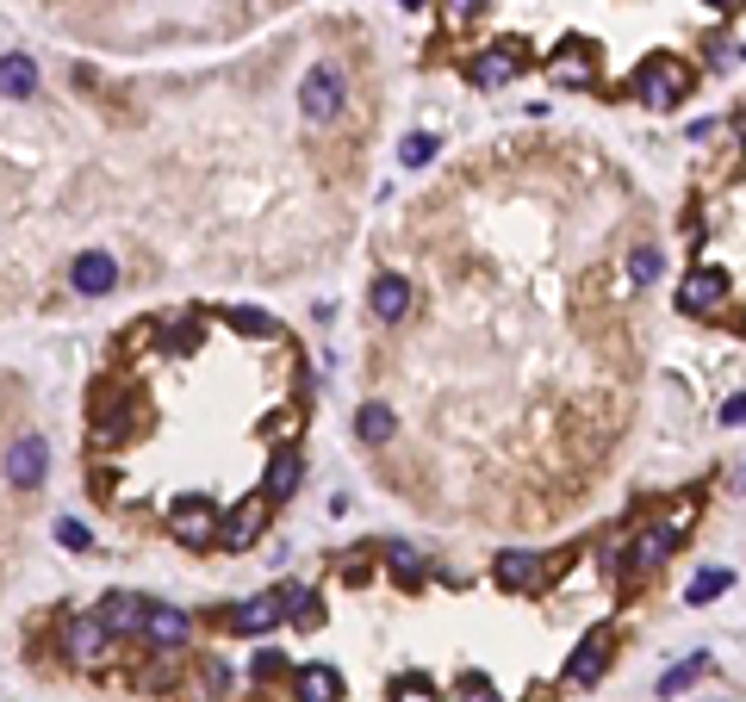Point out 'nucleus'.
<instances>
[{"label": "nucleus", "instance_id": "obj_1", "mask_svg": "<svg viewBox=\"0 0 746 702\" xmlns=\"http://www.w3.org/2000/svg\"><path fill=\"white\" fill-rule=\"evenodd\" d=\"M690 88H697V69H690L685 57H647L641 69H634V81H629V94L641 100V106H653V113L678 106Z\"/></svg>", "mask_w": 746, "mask_h": 702}, {"label": "nucleus", "instance_id": "obj_2", "mask_svg": "<svg viewBox=\"0 0 746 702\" xmlns=\"http://www.w3.org/2000/svg\"><path fill=\"white\" fill-rule=\"evenodd\" d=\"M554 566L560 560H548V553H536V548H504L492 560V578H497V590H510V597H541V590L554 585Z\"/></svg>", "mask_w": 746, "mask_h": 702}, {"label": "nucleus", "instance_id": "obj_3", "mask_svg": "<svg viewBox=\"0 0 746 702\" xmlns=\"http://www.w3.org/2000/svg\"><path fill=\"white\" fill-rule=\"evenodd\" d=\"M523 69H529V50H523L517 38H497V44H485V50H473L467 81H473L479 94H497V88H510Z\"/></svg>", "mask_w": 746, "mask_h": 702}, {"label": "nucleus", "instance_id": "obj_4", "mask_svg": "<svg viewBox=\"0 0 746 702\" xmlns=\"http://www.w3.org/2000/svg\"><path fill=\"white\" fill-rule=\"evenodd\" d=\"M672 553H678V529H641L629 548H622V560H616V578H622V585H647Z\"/></svg>", "mask_w": 746, "mask_h": 702}, {"label": "nucleus", "instance_id": "obj_5", "mask_svg": "<svg viewBox=\"0 0 746 702\" xmlns=\"http://www.w3.org/2000/svg\"><path fill=\"white\" fill-rule=\"evenodd\" d=\"M343 94H348L343 62H311L306 88H299V113H306L311 125H330V118L343 113Z\"/></svg>", "mask_w": 746, "mask_h": 702}, {"label": "nucleus", "instance_id": "obj_6", "mask_svg": "<svg viewBox=\"0 0 746 702\" xmlns=\"http://www.w3.org/2000/svg\"><path fill=\"white\" fill-rule=\"evenodd\" d=\"M218 529H225V516H218V504H206V497H181L169 510V534L181 541V548H218Z\"/></svg>", "mask_w": 746, "mask_h": 702}, {"label": "nucleus", "instance_id": "obj_7", "mask_svg": "<svg viewBox=\"0 0 746 702\" xmlns=\"http://www.w3.org/2000/svg\"><path fill=\"white\" fill-rule=\"evenodd\" d=\"M62 659L81 665V671H94V665L113 659V634H106V622H100V615H69V622H62Z\"/></svg>", "mask_w": 746, "mask_h": 702}, {"label": "nucleus", "instance_id": "obj_8", "mask_svg": "<svg viewBox=\"0 0 746 702\" xmlns=\"http://www.w3.org/2000/svg\"><path fill=\"white\" fill-rule=\"evenodd\" d=\"M678 311H685V318H722L727 311V274L722 267H697V274H685V286H678Z\"/></svg>", "mask_w": 746, "mask_h": 702}, {"label": "nucleus", "instance_id": "obj_9", "mask_svg": "<svg viewBox=\"0 0 746 702\" xmlns=\"http://www.w3.org/2000/svg\"><path fill=\"white\" fill-rule=\"evenodd\" d=\"M610 653H616V634H610V628H592V634L573 646V659H566V683H573V690H592V683H604V671H610Z\"/></svg>", "mask_w": 746, "mask_h": 702}, {"label": "nucleus", "instance_id": "obj_10", "mask_svg": "<svg viewBox=\"0 0 746 702\" xmlns=\"http://www.w3.org/2000/svg\"><path fill=\"white\" fill-rule=\"evenodd\" d=\"M44 479H50V448H44V436H20L7 448V485H13V492H38Z\"/></svg>", "mask_w": 746, "mask_h": 702}, {"label": "nucleus", "instance_id": "obj_11", "mask_svg": "<svg viewBox=\"0 0 746 702\" xmlns=\"http://www.w3.org/2000/svg\"><path fill=\"white\" fill-rule=\"evenodd\" d=\"M548 76H554V88H597V44L566 38L560 57H548Z\"/></svg>", "mask_w": 746, "mask_h": 702}, {"label": "nucleus", "instance_id": "obj_12", "mask_svg": "<svg viewBox=\"0 0 746 702\" xmlns=\"http://www.w3.org/2000/svg\"><path fill=\"white\" fill-rule=\"evenodd\" d=\"M69 286H76L81 299H106L118 286V262L106 255V249H81L76 267H69Z\"/></svg>", "mask_w": 746, "mask_h": 702}, {"label": "nucleus", "instance_id": "obj_13", "mask_svg": "<svg viewBox=\"0 0 746 702\" xmlns=\"http://www.w3.org/2000/svg\"><path fill=\"white\" fill-rule=\"evenodd\" d=\"M144 641H150L156 653H181V646L193 641V622L174 603H150L144 609Z\"/></svg>", "mask_w": 746, "mask_h": 702}, {"label": "nucleus", "instance_id": "obj_14", "mask_svg": "<svg viewBox=\"0 0 746 702\" xmlns=\"http://www.w3.org/2000/svg\"><path fill=\"white\" fill-rule=\"evenodd\" d=\"M268 497H243V504H237V510L225 516V529H218V548L225 553H243L249 541H255V534H262V522H268Z\"/></svg>", "mask_w": 746, "mask_h": 702}, {"label": "nucleus", "instance_id": "obj_15", "mask_svg": "<svg viewBox=\"0 0 746 702\" xmlns=\"http://www.w3.org/2000/svg\"><path fill=\"white\" fill-rule=\"evenodd\" d=\"M230 634H268V628H280V590H268V597H243V603L225 615Z\"/></svg>", "mask_w": 746, "mask_h": 702}, {"label": "nucleus", "instance_id": "obj_16", "mask_svg": "<svg viewBox=\"0 0 746 702\" xmlns=\"http://www.w3.org/2000/svg\"><path fill=\"white\" fill-rule=\"evenodd\" d=\"M144 597H131V590H113L106 603H100V622H106V634L113 641H131V634H144Z\"/></svg>", "mask_w": 746, "mask_h": 702}, {"label": "nucleus", "instance_id": "obj_17", "mask_svg": "<svg viewBox=\"0 0 746 702\" xmlns=\"http://www.w3.org/2000/svg\"><path fill=\"white\" fill-rule=\"evenodd\" d=\"M299 479H306V460H299V448H274L268 479H262V497H268V504H287V497L299 492Z\"/></svg>", "mask_w": 746, "mask_h": 702}, {"label": "nucleus", "instance_id": "obj_18", "mask_svg": "<svg viewBox=\"0 0 746 702\" xmlns=\"http://www.w3.org/2000/svg\"><path fill=\"white\" fill-rule=\"evenodd\" d=\"M292 697L299 702H343V671H336V665H299V671H292Z\"/></svg>", "mask_w": 746, "mask_h": 702}, {"label": "nucleus", "instance_id": "obj_19", "mask_svg": "<svg viewBox=\"0 0 746 702\" xmlns=\"http://www.w3.org/2000/svg\"><path fill=\"white\" fill-rule=\"evenodd\" d=\"M411 299H417V292H411V280H404V274H374V318L380 323H399L404 311H411Z\"/></svg>", "mask_w": 746, "mask_h": 702}, {"label": "nucleus", "instance_id": "obj_20", "mask_svg": "<svg viewBox=\"0 0 746 702\" xmlns=\"http://www.w3.org/2000/svg\"><path fill=\"white\" fill-rule=\"evenodd\" d=\"M280 622H292V628H318L324 622V603H318V590L311 585H280Z\"/></svg>", "mask_w": 746, "mask_h": 702}, {"label": "nucleus", "instance_id": "obj_21", "mask_svg": "<svg viewBox=\"0 0 746 702\" xmlns=\"http://www.w3.org/2000/svg\"><path fill=\"white\" fill-rule=\"evenodd\" d=\"M0 94H7V100H32V94H38V62L25 57V50L0 57Z\"/></svg>", "mask_w": 746, "mask_h": 702}, {"label": "nucleus", "instance_id": "obj_22", "mask_svg": "<svg viewBox=\"0 0 746 702\" xmlns=\"http://www.w3.org/2000/svg\"><path fill=\"white\" fill-rule=\"evenodd\" d=\"M355 436H361L367 448H386V441L399 436V417H392L386 404H361V411H355Z\"/></svg>", "mask_w": 746, "mask_h": 702}, {"label": "nucleus", "instance_id": "obj_23", "mask_svg": "<svg viewBox=\"0 0 746 702\" xmlns=\"http://www.w3.org/2000/svg\"><path fill=\"white\" fill-rule=\"evenodd\" d=\"M722 590H734V572H727V566H703V572H697V578L685 585V603H690V609H703V603H715Z\"/></svg>", "mask_w": 746, "mask_h": 702}, {"label": "nucleus", "instance_id": "obj_24", "mask_svg": "<svg viewBox=\"0 0 746 702\" xmlns=\"http://www.w3.org/2000/svg\"><path fill=\"white\" fill-rule=\"evenodd\" d=\"M703 671H709V653H690V659H678L666 678H659V697H685V690L703 678Z\"/></svg>", "mask_w": 746, "mask_h": 702}, {"label": "nucleus", "instance_id": "obj_25", "mask_svg": "<svg viewBox=\"0 0 746 702\" xmlns=\"http://www.w3.org/2000/svg\"><path fill=\"white\" fill-rule=\"evenodd\" d=\"M386 566H392V578H399L404 590H417V585H423V560H417L411 548H399V541L386 548Z\"/></svg>", "mask_w": 746, "mask_h": 702}, {"label": "nucleus", "instance_id": "obj_26", "mask_svg": "<svg viewBox=\"0 0 746 702\" xmlns=\"http://www.w3.org/2000/svg\"><path fill=\"white\" fill-rule=\"evenodd\" d=\"M659 274H666V255H659L653 243H641V249L629 255V280H634V286H653Z\"/></svg>", "mask_w": 746, "mask_h": 702}, {"label": "nucleus", "instance_id": "obj_27", "mask_svg": "<svg viewBox=\"0 0 746 702\" xmlns=\"http://www.w3.org/2000/svg\"><path fill=\"white\" fill-rule=\"evenodd\" d=\"M299 423H306V411L292 404V411H280V417H262V436H268L274 448H292V441H299Z\"/></svg>", "mask_w": 746, "mask_h": 702}, {"label": "nucleus", "instance_id": "obj_28", "mask_svg": "<svg viewBox=\"0 0 746 702\" xmlns=\"http://www.w3.org/2000/svg\"><path fill=\"white\" fill-rule=\"evenodd\" d=\"M436 150H441V143H436L429 131H411V137L399 143V162H404V169H423V162H436Z\"/></svg>", "mask_w": 746, "mask_h": 702}, {"label": "nucleus", "instance_id": "obj_29", "mask_svg": "<svg viewBox=\"0 0 746 702\" xmlns=\"http://www.w3.org/2000/svg\"><path fill=\"white\" fill-rule=\"evenodd\" d=\"M230 330H237V336H274V318L255 311V304H243V311H230Z\"/></svg>", "mask_w": 746, "mask_h": 702}, {"label": "nucleus", "instance_id": "obj_30", "mask_svg": "<svg viewBox=\"0 0 746 702\" xmlns=\"http://www.w3.org/2000/svg\"><path fill=\"white\" fill-rule=\"evenodd\" d=\"M57 548L88 553V548H94V529H88V522H76V516H62V522H57Z\"/></svg>", "mask_w": 746, "mask_h": 702}, {"label": "nucleus", "instance_id": "obj_31", "mask_svg": "<svg viewBox=\"0 0 746 702\" xmlns=\"http://www.w3.org/2000/svg\"><path fill=\"white\" fill-rule=\"evenodd\" d=\"M193 342H199V323L193 318H181V323L162 330V348H169V355H193Z\"/></svg>", "mask_w": 746, "mask_h": 702}, {"label": "nucleus", "instance_id": "obj_32", "mask_svg": "<svg viewBox=\"0 0 746 702\" xmlns=\"http://www.w3.org/2000/svg\"><path fill=\"white\" fill-rule=\"evenodd\" d=\"M479 7H485V0H441V25H448V32H460V25L479 13Z\"/></svg>", "mask_w": 746, "mask_h": 702}, {"label": "nucleus", "instance_id": "obj_33", "mask_svg": "<svg viewBox=\"0 0 746 702\" xmlns=\"http://www.w3.org/2000/svg\"><path fill=\"white\" fill-rule=\"evenodd\" d=\"M392 702H441V697L423 678H399V683H392Z\"/></svg>", "mask_w": 746, "mask_h": 702}, {"label": "nucleus", "instance_id": "obj_34", "mask_svg": "<svg viewBox=\"0 0 746 702\" xmlns=\"http://www.w3.org/2000/svg\"><path fill=\"white\" fill-rule=\"evenodd\" d=\"M455 702H504V697H497V690H492V678H460Z\"/></svg>", "mask_w": 746, "mask_h": 702}, {"label": "nucleus", "instance_id": "obj_35", "mask_svg": "<svg viewBox=\"0 0 746 702\" xmlns=\"http://www.w3.org/2000/svg\"><path fill=\"white\" fill-rule=\"evenodd\" d=\"M722 429H746V392H734V399L722 404Z\"/></svg>", "mask_w": 746, "mask_h": 702}, {"label": "nucleus", "instance_id": "obj_36", "mask_svg": "<svg viewBox=\"0 0 746 702\" xmlns=\"http://www.w3.org/2000/svg\"><path fill=\"white\" fill-rule=\"evenodd\" d=\"M280 646H262V653H255V678H274V671H280Z\"/></svg>", "mask_w": 746, "mask_h": 702}, {"label": "nucleus", "instance_id": "obj_37", "mask_svg": "<svg viewBox=\"0 0 746 702\" xmlns=\"http://www.w3.org/2000/svg\"><path fill=\"white\" fill-rule=\"evenodd\" d=\"M206 690H230V665L225 659H206Z\"/></svg>", "mask_w": 746, "mask_h": 702}, {"label": "nucleus", "instance_id": "obj_38", "mask_svg": "<svg viewBox=\"0 0 746 702\" xmlns=\"http://www.w3.org/2000/svg\"><path fill=\"white\" fill-rule=\"evenodd\" d=\"M703 7H715V13H734V7H746V0H703Z\"/></svg>", "mask_w": 746, "mask_h": 702}, {"label": "nucleus", "instance_id": "obj_39", "mask_svg": "<svg viewBox=\"0 0 746 702\" xmlns=\"http://www.w3.org/2000/svg\"><path fill=\"white\" fill-rule=\"evenodd\" d=\"M399 7H423V0H399Z\"/></svg>", "mask_w": 746, "mask_h": 702}, {"label": "nucleus", "instance_id": "obj_40", "mask_svg": "<svg viewBox=\"0 0 746 702\" xmlns=\"http://www.w3.org/2000/svg\"><path fill=\"white\" fill-rule=\"evenodd\" d=\"M741 62H746V44H741Z\"/></svg>", "mask_w": 746, "mask_h": 702}]
</instances>
